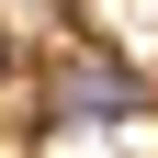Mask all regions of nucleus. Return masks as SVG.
Returning a JSON list of instances; mask_svg holds the SVG:
<instances>
[{
  "label": "nucleus",
  "instance_id": "2",
  "mask_svg": "<svg viewBox=\"0 0 158 158\" xmlns=\"http://www.w3.org/2000/svg\"><path fill=\"white\" fill-rule=\"evenodd\" d=\"M79 34H90V56H113V68L147 79V56H158V0H79Z\"/></svg>",
  "mask_w": 158,
  "mask_h": 158
},
{
  "label": "nucleus",
  "instance_id": "3",
  "mask_svg": "<svg viewBox=\"0 0 158 158\" xmlns=\"http://www.w3.org/2000/svg\"><path fill=\"white\" fill-rule=\"evenodd\" d=\"M0 90H23V56H11V34H0Z\"/></svg>",
  "mask_w": 158,
  "mask_h": 158
},
{
  "label": "nucleus",
  "instance_id": "1",
  "mask_svg": "<svg viewBox=\"0 0 158 158\" xmlns=\"http://www.w3.org/2000/svg\"><path fill=\"white\" fill-rule=\"evenodd\" d=\"M34 102H45V124H135V113H158V102H147V79H135V68H113V56H90V45H79V56H56Z\"/></svg>",
  "mask_w": 158,
  "mask_h": 158
}]
</instances>
